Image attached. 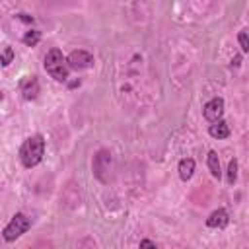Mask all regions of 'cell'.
Instances as JSON below:
<instances>
[{
  "label": "cell",
  "instance_id": "cell-1",
  "mask_svg": "<svg viewBox=\"0 0 249 249\" xmlns=\"http://www.w3.org/2000/svg\"><path fill=\"white\" fill-rule=\"evenodd\" d=\"M43 154H45V140L41 134H33L25 138L19 148V160L25 167H35L43 160Z\"/></svg>",
  "mask_w": 249,
  "mask_h": 249
},
{
  "label": "cell",
  "instance_id": "cell-2",
  "mask_svg": "<svg viewBox=\"0 0 249 249\" xmlns=\"http://www.w3.org/2000/svg\"><path fill=\"white\" fill-rule=\"evenodd\" d=\"M45 70L56 80V82H66L68 80V64L66 58L62 56L60 49H51L45 56Z\"/></svg>",
  "mask_w": 249,
  "mask_h": 249
},
{
  "label": "cell",
  "instance_id": "cell-3",
  "mask_svg": "<svg viewBox=\"0 0 249 249\" xmlns=\"http://www.w3.org/2000/svg\"><path fill=\"white\" fill-rule=\"evenodd\" d=\"M29 228H31V220H29L23 212H16V214L12 216V220L8 222V226L4 228L2 237H4L6 241H16V239H18L19 235H23Z\"/></svg>",
  "mask_w": 249,
  "mask_h": 249
},
{
  "label": "cell",
  "instance_id": "cell-4",
  "mask_svg": "<svg viewBox=\"0 0 249 249\" xmlns=\"http://www.w3.org/2000/svg\"><path fill=\"white\" fill-rule=\"evenodd\" d=\"M109 171H111V154L107 150H99L93 158V173L99 181L107 183L109 181V175H107Z\"/></svg>",
  "mask_w": 249,
  "mask_h": 249
},
{
  "label": "cell",
  "instance_id": "cell-5",
  "mask_svg": "<svg viewBox=\"0 0 249 249\" xmlns=\"http://www.w3.org/2000/svg\"><path fill=\"white\" fill-rule=\"evenodd\" d=\"M66 64L72 70H86V68H89L93 64V54L88 53V51H82V49L80 51H72L68 54V58H66Z\"/></svg>",
  "mask_w": 249,
  "mask_h": 249
},
{
  "label": "cell",
  "instance_id": "cell-6",
  "mask_svg": "<svg viewBox=\"0 0 249 249\" xmlns=\"http://www.w3.org/2000/svg\"><path fill=\"white\" fill-rule=\"evenodd\" d=\"M202 115L210 123L222 119V115H224V99L222 97H212L210 101H206L204 107H202Z\"/></svg>",
  "mask_w": 249,
  "mask_h": 249
},
{
  "label": "cell",
  "instance_id": "cell-7",
  "mask_svg": "<svg viewBox=\"0 0 249 249\" xmlns=\"http://www.w3.org/2000/svg\"><path fill=\"white\" fill-rule=\"evenodd\" d=\"M39 80L35 78V76H27V78H23L21 80V84H19V91H21V95H23V99H27V101H31V99H35L37 95H39Z\"/></svg>",
  "mask_w": 249,
  "mask_h": 249
},
{
  "label": "cell",
  "instance_id": "cell-8",
  "mask_svg": "<svg viewBox=\"0 0 249 249\" xmlns=\"http://www.w3.org/2000/svg\"><path fill=\"white\" fill-rule=\"evenodd\" d=\"M228 222H230V214H228L226 208H218L206 218V226L208 228H226Z\"/></svg>",
  "mask_w": 249,
  "mask_h": 249
},
{
  "label": "cell",
  "instance_id": "cell-9",
  "mask_svg": "<svg viewBox=\"0 0 249 249\" xmlns=\"http://www.w3.org/2000/svg\"><path fill=\"white\" fill-rule=\"evenodd\" d=\"M208 134H210L212 138H218V140L228 138V136H230V126H228L222 119H218V121H214V123L208 126Z\"/></svg>",
  "mask_w": 249,
  "mask_h": 249
},
{
  "label": "cell",
  "instance_id": "cell-10",
  "mask_svg": "<svg viewBox=\"0 0 249 249\" xmlns=\"http://www.w3.org/2000/svg\"><path fill=\"white\" fill-rule=\"evenodd\" d=\"M193 173H195V160L193 158H183L179 161V177L183 181H189L193 177Z\"/></svg>",
  "mask_w": 249,
  "mask_h": 249
},
{
  "label": "cell",
  "instance_id": "cell-11",
  "mask_svg": "<svg viewBox=\"0 0 249 249\" xmlns=\"http://www.w3.org/2000/svg\"><path fill=\"white\" fill-rule=\"evenodd\" d=\"M206 163H208L210 173H212L214 177L220 179V175H222V169H220V158H218V154H216L214 150L208 152V156H206Z\"/></svg>",
  "mask_w": 249,
  "mask_h": 249
},
{
  "label": "cell",
  "instance_id": "cell-12",
  "mask_svg": "<svg viewBox=\"0 0 249 249\" xmlns=\"http://www.w3.org/2000/svg\"><path fill=\"white\" fill-rule=\"evenodd\" d=\"M21 41H23L27 47H35V45L41 41V31H37V29H31V31H27V33L21 37Z\"/></svg>",
  "mask_w": 249,
  "mask_h": 249
},
{
  "label": "cell",
  "instance_id": "cell-13",
  "mask_svg": "<svg viewBox=\"0 0 249 249\" xmlns=\"http://www.w3.org/2000/svg\"><path fill=\"white\" fill-rule=\"evenodd\" d=\"M235 181H237V160L233 158V160H230V163H228V183L233 185Z\"/></svg>",
  "mask_w": 249,
  "mask_h": 249
},
{
  "label": "cell",
  "instance_id": "cell-14",
  "mask_svg": "<svg viewBox=\"0 0 249 249\" xmlns=\"http://www.w3.org/2000/svg\"><path fill=\"white\" fill-rule=\"evenodd\" d=\"M12 60H14V49H12V47H6V49L0 53V64H2V66H8Z\"/></svg>",
  "mask_w": 249,
  "mask_h": 249
},
{
  "label": "cell",
  "instance_id": "cell-15",
  "mask_svg": "<svg viewBox=\"0 0 249 249\" xmlns=\"http://www.w3.org/2000/svg\"><path fill=\"white\" fill-rule=\"evenodd\" d=\"M237 41H239L241 51H243V53H247V51H249V43H247V29H241V31H239Z\"/></svg>",
  "mask_w": 249,
  "mask_h": 249
},
{
  "label": "cell",
  "instance_id": "cell-16",
  "mask_svg": "<svg viewBox=\"0 0 249 249\" xmlns=\"http://www.w3.org/2000/svg\"><path fill=\"white\" fill-rule=\"evenodd\" d=\"M140 247H156V241H150V239H142V241H140Z\"/></svg>",
  "mask_w": 249,
  "mask_h": 249
},
{
  "label": "cell",
  "instance_id": "cell-17",
  "mask_svg": "<svg viewBox=\"0 0 249 249\" xmlns=\"http://www.w3.org/2000/svg\"><path fill=\"white\" fill-rule=\"evenodd\" d=\"M18 18H19V19H23V21H27V23H33V18H29V16H25V14H19Z\"/></svg>",
  "mask_w": 249,
  "mask_h": 249
},
{
  "label": "cell",
  "instance_id": "cell-18",
  "mask_svg": "<svg viewBox=\"0 0 249 249\" xmlns=\"http://www.w3.org/2000/svg\"><path fill=\"white\" fill-rule=\"evenodd\" d=\"M239 62H241V54H237V56L231 60V66H239Z\"/></svg>",
  "mask_w": 249,
  "mask_h": 249
},
{
  "label": "cell",
  "instance_id": "cell-19",
  "mask_svg": "<svg viewBox=\"0 0 249 249\" xmlns=\"http://www.w3.org/2000/svg\"><path fill=\"white\" fill-rule=\"evenodd\" d=\"M0 99H2V91H0Z\"/></svg>",
  "mask_w": 249,
  "mask_h": 249
}]
</instances>
